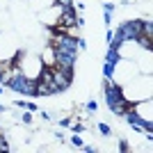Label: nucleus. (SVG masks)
Wrapping results in <instances>:
<instances>
[{"label":"nucleus","instance_id":"nucleus-1","mask_svg":"<svg viewBox=\"0 0 153 153\" xmlns=\"http://www.w3.org/2000/svg\"><path fill=\"white\" fill-rule=\"evenodd\" d=\"M69 82H71V66L53 64V87L64 89V87H69Z\"/></svg>","mask_w":153,"mask_h":153},{"label":"nucleus","instance_id":"nucleus-2","mask_svg":"<svg viewBox=\"0 0 153 153\" xmlns=\"http://www.w3.org/2000/svg\"><path fill=\"white\" fill-rule=\"evenodd\" d=\"M114 112L117 114H123V112H135V103H128V101H117V105H114Z\"/></svg>","mask_w":153,"mask_h":153},{"label":"nucleus","instance_id":"nucleus-3","mask_svg":"<svg viewBox=\"0 0 153 153\" xmlns=\"http://www.w3.org/2000/svg\"><path fill=\"white\" fill-rule=\"evenodd\" d=\"M76 21H73V14H64L62 19H59V25L57 27H64V25H73Z\"/></svg>","mask_w":153,"mask_h":153},{"label":"nucleus","instance_id":"nucleus-4","mask_svg":"<svg viewBox=\"0 0 153 153\" xmlns=\"http://www.w3.org/2000/svg\"><path fill=\"white\" fill-rule=\"evenodd\" d=\"M62 41H64V39L59 37V34H55V37H51V46H53V48H57V51H59V46H62Z\"/></svg>","mask_w":153,"mask_h":153},{"label":"nucleus","instance_id":"nucleus-5","mask_svg":"<svg viewBox=\"0 0 153 153\" xmlns=\"http://www.w3.org/2000/svg\"><path fill=\"white\" fill-rule=\"evenodd\" d=\"M9 66H12V62H0V76H2V73H5Z\"/></svg>","mask_w":153,"mask_h":153},{"label":"nucleus","instance_id":"nucleus-6","mask_svg":"<svg viewBox=\"0 0 153 153\" xmlns=\"http://www.w3.org/2000/svg\"><path fill=\"white\" fill-rule=\"evenodd\" d=\"M59 5H69V0H57Z\"/></svg>","mask_w":153,"mask_h":153}]
</instances>
